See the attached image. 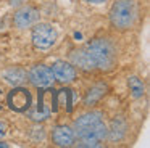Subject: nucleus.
Segmentation results:
<instances>
[{
  "label": "nucleus",
  "mask_w": 150,
  "mask_h": 148,
  "mask_svg": "<svg viewBox=\"0 0 150 148\" xmlns=\"http://www.w3.org/2000/svg\"><path fill=\"white\" fill-rule=\"evenodd\" d=\"M0 97H2V92H0ZM0 109H2V103H0Z\"/></svg>",
  "instance_id": "f3484780"
},
{
  "label": "nucleus",
  "mask_w": 150,
  "mask_h": 148,
  "mask_svg": "<svg viewBox=\"0 0 150 148\" xmlns=\"http://www.w3.org/2000/svg\"><path fill=\"white\" fill-rule=\"evenodd\" d=\"M29 82L37 89H47L53 84V74H52V68L45 66V64H36L29 69V73L26 74Z\"/></svg>",
  "instance_id": "423d86ee"
},
{
  "label": "nucleus",
  "mask_w": 150,
  "mask_h": 148,
  "mask_svg": "<svg viewBox=\"0 0 150 148\" xmlns=\"http://www.w3.org/2000/svg\"><path fill=\"white\" fill-rule=\"evenodd\" d=\"M73 130L79 147H100L107 138L108 127L100 111H89L76 119Z\"/></svg>",
  "instance_id": "f03ea898"
},
{
  "label": "nucleus",
  "mask_w": 150,
  "mask_h": 148,
  "mask_svg": "<svg viewBox=\"0 0 150 148\" xmlns=\"http://www.w3.org/2000/svg\"><path fill=\"white\" fill-rule=\"evenodd\" d=\"M127 85H129V90H131V95L134 98H140L145 92V87H144V82L139 79L137 76H131L127 79Z\"/></svg>",
  "instance_id": "ddd939ff"
},
{
  "label": "nucleus",
  "mask_w": 150,
  "mask_h": 148,
  "mask_svg": "<svg viewBox=\"0 0 150 148\" xmlns=\"http://www.w3.org/2000/svg\"><path fill=\"white\" fill-rule=\"evenodd\" d=\"M7 103L10 106V109L16 113H26L28 109L33 105V97H31V92L26 89V87H15L7 97Z\"/></svg>",
  "instance_id": "39448f33"
},
{
  "label": "nucleus",
  "mask_w": 150,
  "mask_h": 148,
  "mask_svg": "<svg viewBox=\"0 0 150 148\" xmlns=\"http://www.w3.org/2000/svg\"><path fill=\"white\" fill-rule=\"evenodd\" d=\"M26 0H10V5L11 6H21Z\"/></svg>",
  "instance_id": "4468645a"
},
{
  "label": "nucleus",
  "mask_w": 150,
  "mask_h": 148,
  "mask_svg": "<svg viewBox=\"0 0 150 148\" xmlns=\"http://www.w3.org/2000/svg\"><path fill=\"white\" fill-rule=\"evenodd\" d=\"M124 134H126V122L123 121V119H113V122H111L110 129H108L107 132V138H110V140H121V138L124 137Z\"/></svg>",
  "instance_id": "f8f14e48"
},
{
  "label": "nucleus",
  "mask_w": 150,
  "mask_h": 148,
  "mask_svg": "<svg viewBox=\"0 0 150 148\" xmlns=\"http://www.w3.org/2000/svg\"><path fill=\"white\" fill-rule=\"evenodd\" d=\"M137 19L136 0H116L110 10V23L118 31H127Z\"/></svg>",
  "instance_id": "7ed1b4c3"
},
{
  "label": "nucleus",
  "mask_w": 150,
  "mask_h": 148,
  "mask_svg": "<svg viewBox=\"0 0 150 148\" xmlns=\"http://www.w3.org/2000/svg\"><path fill=\"white\" fill-rule=\"evenodd\" d=\"M86 2H89V3H94V5H100V3H105L107 0H86Z\"/></svg>",
  "instance_id": "dca6fc26"
},
{
  "label": "nucleus",
  "mask_w": 150,
  "mask_h": 148,
  "mask_svg": "<svg viewBox=\"0 0 150 148\" xmlns=\"http://www.w3.org/2000/svg\"><path fill=\"white\" fill-rule=\"evenodd\" d=\"M52 74L60 84H69L76 79V68L68 61H55L52 64Z\"/></svg>",
  "instance_id": "6e6552de"
},
{
  "label": "nucleus",
  "mask_w": 150,
  "mask_h": 148,
  "mask_svg": "<svg viewBox=\"0 0 150 148\" xmlns=\"http://www.w3.org/2000/svg\"><path fill=\"white\" fill-rule=\"evenodd\" d=\"M52 140L57 147H71L74 143L76 137H74V130L69 125H55L52 129Z\"/></svg>",
  "instance_id": "1a4fd4ad"
},
{
  "label": "nucleus",
  "mask_w": 150,
  "mask_h": 148,
  "mask_svg": "<svg viewBox=\"0 0 150 148\" xmlns=\"http://www.w3.org/2000/svg\"><path fill=\"white\" fill-rule=\"evenodd\" d=\"M57 29L49 23H36L33 26V44L39 50H47L57 42Z\"/></svg>",
  "instance_id": "20e7f679"
},
{
  "label": "nucleus",
  "mask_w": 150,
  "mask_h": 148,
  "mask_svg": "<svg viewBox=\"0 0 150 148\" xmlns=\"http://www.w3.org/2000/svg\"><path fill=\"white\" fill-rule=\"evenodd\" d=\"M71 64L82 71H100L107 73L116 66L118 50L116 45L107 37L92 39L84 47L78 48L69 56Z\"/></svg>",
  "instance_id": "f257e3e1"
},
{
  "label": "nucleus",
  "mask_w": 150,
  "mask_h": 148,
  "mask_svg": "<svg viewBox=\"0 0 150 148\" xmlns=\"http://www.w3.org/2000/svg\"><path fill=\"white\" fill-rule=\"evenodd\" d=\"M105 93H107V85H105V84L98 82V84H95V85H92L84 95V105L86 106H94L95 103L100 101V98Z\"/></svg>",
  "instance_id": "9b49d317"
},
{
  "label": "nucleus",
  "mask_w": 150,
  "mask_h": 148,
  "mask_svg": "<svg viewBox=\"0 0 150 148\" xmlns=\"http://www.w3.org/2000/svg\"><path fill=\"white\" fill-rule=\"evenodd\" d=\"M40 13L37 8L34 6H23L20 8L13 16V24L16 26L18 29H28L33 27L36 23H39Z\"/></svg>",
  "instance_id": "0eeeda50"
},
{
  "label": "nucleus",
  "mask_w": 150,
  "mask_h": 148,
  "mask_svg": "<svg viewBox=\"0 0 150 148\" xmlns=\"http://www.w3.org/2000/svg\"><path fill=\"white\" fill-rule=\"evenodd\" d=\"M5 134H7V125H5L4 122H0V138L4 137Z\"/></svg>",
  "instance_id": "2eb2a0df"
},
{
  "label": "nucleus",
  "mask_w": 150,
  "mask_h": 148,
  "mask_svg": "<svg viewBox=\"0 0 150 148\" xmlns=\"http://www.w3.org/2000/svg\"><path fill=\"white\" fill-rule=\"evenodd\" d=\"M2 77H4V80L7 84L16 87V85H21L26 80V71L20 66H11L2 73Z\"/></svg>",
  "instance_id": "9d476101"
}]
</instances>
